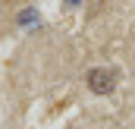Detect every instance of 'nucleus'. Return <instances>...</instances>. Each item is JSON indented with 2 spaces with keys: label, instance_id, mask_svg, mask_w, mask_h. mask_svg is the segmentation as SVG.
I'll return each mask as SVG.
<instances>
[{
  "label": "nucleus",
  "instance_id": "1",
  "mask_svg": "<svg viewBox=\"0 0 135 129\" xmlns=\"http://www.w3.org/2000/svg\"><path fill=\"white\" fill-rule=\"evenodd\" d=\"M85 85H88L94 95H110V91L116 88V72L107 69V66H94V69H88Z\"/></svg>",
  "mask_w": 135,
  "mask_h": 129
}]
</instances>
